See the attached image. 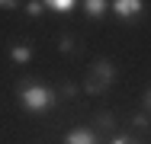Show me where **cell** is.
I'll use <instances>...</instances> for the list:
<instances>
[{"mask_svg": "<svg viewBox=\"0 0 151 144\" xmlns=\"http://www.w3.org/2000/svg\"><path fill=\"white\" fill-rule=\"evenodd\" d=\"M10 58H13L16 64H26V61L32 58V51H29V45H16V48L10 51Z\"/></svg>", "mask_w": 151, "mask_h": 144, "instance_id": "cell-7", "label": "cell"}, {"mask_svg": "<svg viewBox=\"0 0 151 144\" xmlns=\"http://www.w3.org/2000/svg\"><path fill=\"white\" fill-rule=\"evenodd\" d=\"M42 10H45V3H39V0H29V3H26V13H29V16H39Z\"/></svg>", "mask_w": 151, "mask_h": 144, "instance_id": "cell-8", "label": "cell"}, {"mask_svg": "<svg viewBox=\"0 0 151 144\" xmlns=\"http://www.w3.org/2000/svg\"><path fill=\"white\" fill-rule=\"evenodd\" d=\"M145 109H148V112H151V90H148V93H145Z\"/></svg>", "mask_w": 151, "mask_h": 144, "instance_id": "cell-10", "label": "cell"}, {"mask_svg": "<svg viewBox=\"0 0 151 144\" xmlns=\"http://www.w3.org/2000/svg\"><path fill=\"white\" fill-rule=\"evenodd\" d=\"M13 6H16L13 0H0V10H13Z\"/></svg>", "mask_w": 151, "mask_h": 144, "instance_id": "cell-9", "label": "cell"}, {"mask_svg": "<svg viewBox=\"0 0 151 144\" xmlns=\"http://www.w3.org/2000/svg\"><path fill=\"white\" fill-rule=\"evenodd\" d=\"M64 144H96V135H93L90 128H74Z\"/></svg>", "mask_w": 151, "mask_h": 144, "instance_id": "cell-4", "label": "cell"}, {"mask_svg": "<svg viewBox=\"0 0 151 144\" xmlns=\"http://www.w3.org/2000/svg\"><path fill=\"white\" fill-rule=\"evenodd\" d=\"M113 144H129V141H125V138H116V141H113Z\"/></svg>", "mask_w": 151, "mask_h": 144, "instance_id": "cell-11", "label": "cell"}, {"mask_svg": "<svg viewBox=\"0 0 151 144\" xmlns=\"http://www.w3.org/2000/svg\"><path fill=\"white\" fill-rule=\"evenodd\" d=\"M106 6H109V3H103V0H87V3H84L87 16H93V19H96V16H103V13H106Z\"/></svg>", "mask_w": 151, "mask_h": 144, "instance_id": "cell-5", "label": "cell"}, {"mask_svg": "<svg viewBox=\"0 0 151 144\" xmlns=\"http://www.w3.org/2000/svg\"><path fill=\"white\" fill-rule=\"evenodd\" d=\"M19 103H23L29 112H42V109H48V103H55V93L45 90V86H39V83H29V86H23Z\"/></svg>", "mask_w": 151, "mask_h": 144, "instance_id": "cell-2", "label": "cell"}, {"mask_svg": "<svg viewBox=\"0 0 151 144\" xmlns=\"http://www.w3.org/2000/svg\"><path fill=\"white\" fill-rule=\"evenodd\" d=\"M142 6H145L142 0H116V3H113V10L119 13L122 19H132V16H138V13H142Z\"/></svg>", "mask_w": 151, "mask_h": 144, "instance_id": "cell-3", "label": "cell"}, {"mask_svg": "<svg viewBox=\"0 0 151 144\" xmlns=\"http://www.w3.org/2000/svg\"><path fill=\"white\" fill-rule=\"evenodd\" d=\"M45 6H52V13H71L77 3H74V0H48Z\"/></svg>", "mask_w": 151, "mask_h": 144, "instance_id": "cell-6", "label": "cell"}, {"mask_svg": "<svg viewBox=\"0 0 151 144\" xmlns=\"http://www.w3.org/2000/svg\"><path fill=\"white\" fill-rule=\"evenodd\" d=\"M113 74H116V71H113V64H109L106 58H103V61H96V64L90 67V74H87V80H84V90H87L90 96L103 93L106 86L113 83Z\"/></svg>", "mask_w": 151, "mask_h": 144, "instance_id": "cell-1", "label": "cell"}]
</instances>
